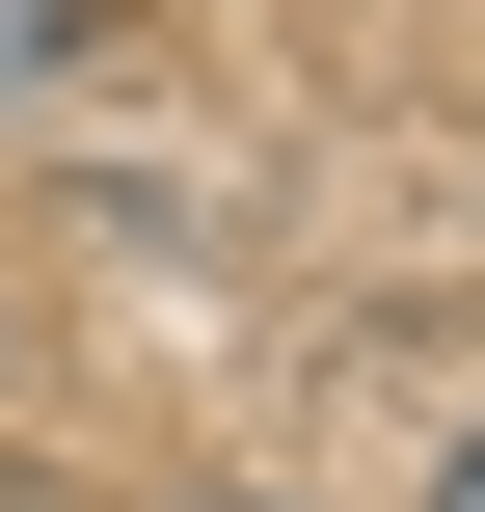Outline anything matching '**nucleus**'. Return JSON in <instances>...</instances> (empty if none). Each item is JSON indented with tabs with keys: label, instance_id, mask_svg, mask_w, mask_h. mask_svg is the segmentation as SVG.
I'll use <instances>...</instances> for the list:
<instances>
[{
	"label": "nucleus",
	"instance_id": "nucleus-2",
	"mask_svg": "<svg viewBox=\"0 0 485 512\" xmlns=\"http://www.w3.org/2000/svg\"><path fill=\"white\" fill-rule=\"evenodd\" d=\"M432 512H485V432H459V459H432Z\"/></svg>",
	"mask_w": 485,
	"mask_h": 512
},
{
	"label": "nucleus",
	"instance_id": "nucleus-1",
	"mask_svg": "<svg viewBox=\"0 0 485 512\" xmlns=\"http://www.w3.org/2000/svg\"><path fill=\"white\" fill-rule=\"evenodd\" d=\"M81 54H108V0H0V108H27V81H81Z\"/></svg>",
	"mask_w": 485,
	"mask_h": 512
}]
</instances>
